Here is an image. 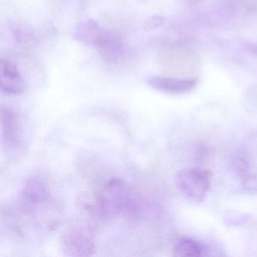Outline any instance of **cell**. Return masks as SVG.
Wrapping results in <instances>:
<instances>
[{
    "label": "cell",
    "mask_w": 257,
    "mask_h": 257,
    "mask_svg": "<svg viewBox=\"0 0 257 257\" xmlns=\"http://www.w3.org/2000/svg\"><path fill=\"white\" fill-rule=\"evenodd\" d=\"M94 198L102 217L131 214L138 211L141 205L136 192L124 180L117 177L104 183Z\"/></svg>",
    "instance_id": "cell-1"
},
{
    "label": "cell",
    "mask_w": 257,
    "mask_h": 257,
    "mask_svg": "<svg viewBox=\"0 0 257 257\" xmlns=\"http://www.w3.org/2000/svg\"><path fill=\"white\" fill-rule=\"evenodd\" d=\"M60 246L65 256H91L96 249L94 231L91 227L82 224L69 226L61 234Z\"/></svg>",
    "instance_id": "cell-2"
},
{
    "label": "cell",
    "mask_w": 257,
    "mask_h": 257,
    "mask_svg": "<svg viewBox=\"0 0 257 257\" xmlns=\"http://www.w3.org/2000/svg\"><path fill=\"white\" fill-rule=\"evenodd\" d=\"M212 177L213 174L210 171L196 168H184L176 175V186L188 199L201 203L207 197Z\"/></svg>",
    "instance_id": "cell-3"
},
{
    "label": "cell",
    "mask_w": 257,
    "mask_h": 257,
    "mask_svg": "<svg viewBox=\"0 0 257 257\" xmlns=\"http://www.w3.org/2000/svg\"><path fill=\"white\" fill-rule=\"evenodd\" d=\"M3 146L7 152H16L23 147L22 126L17 112L9 107L1 108Z\"/></svg>",
    "instance_id": "cell-4"
},
{
    "label": "cell",
    "mask_w": 257,
    "mask_h": 257,
    "mask_svg": "<svg viewBox=\"0 0 257 257\" xmlns=\"http://www.w3.org/2000/svg\"><path fill=\"white\" fill-rule=\"evenodd\" d=\"M21 199L25 209L31 210L48 203L50 200V192L41 179L33 177L25 185Z\"/></svg>",
    "instance_id": "cell-5"
},
{
    "label": "cell",
    "mask_w": 257,
    "mask_h": 257,
    "mask_svg": "<svg viewBox=\"0 0 257 257\" xmlns=\"http://www.w3.org/2000/svg\"><path fill=\"white\" fill-rule=\"evenodd\" d=\"M0 88L7 95H19L25 91L23 78L17 67L8 60L0 62Z\"/></svg>",
    "instance_id": "cell-6"
},
{
    "label": "cell",
    "mask_w": 257,
    "mask_h": 257,
    "mask_svg": "<svg viewBox=\"0 0 257 257\" xmlns=\"http://www.w3.org/2000/svg\"><path fill=\"white\" fill-rule=\"evenodd\" d=\"M147 83L157 91L167 94H179L189 92L198 85V79L187 78L165 77V76H153L149 78Z\"/></svg>",
    "instance_id": "cell-7"
},
{
    "label": "cell",
    "mask_w": 257,
    "mask_h": 257,
    "mask_svg": "<svg viewBox=\"0 0 257 257\" xmlns=\"http://www.w3.org/2000/svg\"><path fill=\"white\" fill-rule=\"evenodd\" d=\"M105 31L106 30L103 29L95 21L88 19L76 27L73 37L76 41L82 44L97 47L103 38Z\"/></svg>",
    "instance_id": "cell-8"
},
{
    "label": "cell",
    "mask_w": 257,
    "mask_h": 257,
    "mask_svg": "<svg viewBox=\"0 0 257 257\" xmlns=\"http://www.w3.org/2000/svg\"><path fill=\"white\" fill-rule=\"evenodd\" d=\"M97 47L103 59L108 62L118 61L124 55V46L121 39L108 31H105Z\"/></svg>",
    "instance_id": "cell-9"
},
{
    "label": "cell",
    "mask_w": 257,
    "mask_h": 257,
    "mask_svg": "<svg viewBox=\"0 0 257 257\" xmlns=\"http://www.w3.org/2000/svg\"><path fill=\"white\" fill-rule=\"evenodd\" d=\"M208 252V249L202 242L187 237L177 239L173 248L174 256H207Z\"/></svg>",
    "instance_id": "cell-10"
},
{
    "label": "cell",
    "mask_w": 257,
    "mask_h": 257,
    "mask_svg": "<svg viewBox=\"0 0 257 257\" xmlns=\"http://www.w3.org/2000/svg\"><path fill=\"white\" fill-rule=\"evenodd\" d=\"M164 22H165V19L162 16H152L144 22L143 29L147 31H153L162 26Z\"/></svg>",
    "instance_id": "cell-11"
},
{
    "label": "cell",
    "mask_w": 257,
    "mask_h": 257,
    "mask_svg": "<svg viewBox=\"0 0 257 257\" xmlns=\"http://www.w3.org/2000/svg\"><path fill=\"white\" fill-rule=\"evenodd\" d=\"M188 1H193V0H188Z\"/></svg>",
    "instance_id": "cell-12"
}]
</instances>
